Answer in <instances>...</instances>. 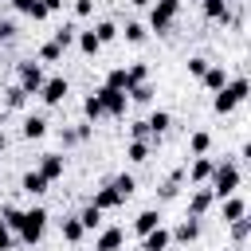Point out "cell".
Returning a JSON list of instances; mask_svg holds the SVG:
<instances>
[{
    "instance_id": "obj_36",
    "label": "cell",
    "mask_w": 251,
    "mask_h": 251,
    "mask_svg": "<svg viewBox=\"0 0 251 251\" xmlns=\"http://www.w3.org/2000/svg\"><path fill=\"white\" fill-rule=\"evenodd\" d=\"M75 35H78V27H75V24H63V27H59V31H55V43H59V47H63V51H67V47H71V43H75Z\"/></svg>"
},
{
    "instance_id": "obj_12",
    "label": "cell",
    "mask_w": 251,
    "mask_h": 251,
    "mask_svg": "<svg viewBox=\"0 0 251 251\" xmlns=\"http://www.w3.org/2000/svg\"><path fill=\"white\" fill-rule=\"evenodd\" d=\"M122 243H126L122 227H102V235L94 239V251H122Z\"/></svg>"
},
{
    "instance_id": "obj_14",
    "label": "cell",
    "mask_w": 251,
    "mask_h": 251,
    "mask_svg": "<svg viewBox=\"0 0 251 251\" xmlns=\"http://www.w3.org/2000/svg\"><path fill=\"white\" fill-rule=\"evenodd\" d=\"M212 165H216L212 157H196V161H192L184 173H188V180H192V184H208V176H212Z\"/></svg>"
},
{
    "instance_id": "obj_27",
    "label": "cell",
    "mask_w": 251,
    "mask_h": 251,
    "mask_svg": "<svg viewBox=\"0 0 251 251\" xmlns=\"http://www.w3.org/2000/svg\"><path fill=\"white\" fill-rule=\"evenodd\" d=\"M126 98H129V102H137V106H149V102H153V86H149V82H137V86H129V90H126Z\"/></svg>"
},
{
    "instance_id": "obj_39",
    "label": "cell",
    "mask_w": 251,
    "mask_h": 251,
    "mask_svg": "<svg viewBox=\"0 0 251 251\" xmlns=\"http://www.w3.org/2000/svg\"><path fill=\"white\" fill-rule=\"evenodd\" d=\"M208 67H212V63H208L204 55H192V59H188V75H196V78H200V75H204Z\"/></svg>"
},
{
    "instance_id": "obj_47",
    "label": "cell",
    "mask_w": 251,
    "mask_h": 251,
    "mask_svg": "<svg viewBox=\"0 0 251 251\" xmlns=\"http://www.w3.org/2000/svg\"><path fill=\"white\" fill-rule=\"evenodd\" d=\"M4 141H8V137H4V129H0V149H4Z\"/></svg>"
},
{
    "instance_id": "obj_18",
    "label": "cell",
    "mask_w": 251,
    "mask_h": 251,
    "mask_svg": "<svg viewBox=\"0 0 251 251\" xmlns=\"http://www.w3.org/2000/svg\"><path fill=\"white\" fill-rule=\"evenodd\" d=\"M145 126H149V137L157 141V137H161V133L173 126V114H169V110H153V114L145 118Z\"/></svg>"
},
{
    "instance_id": "obj_20",
    "label": "cell",
    "mask_w": 251,
    "mask_h": 251,
    "mask_svg": "<svg viewBox=\"0 0 251 251\" xmlns=\"http://www.w3.org/2000/svg\"><path fill=\"white\" fill-rule=\"evenodd\" d=\"M20 188H24L27 196H43V192H47V180H43L35 169H27V173L20 176Z\"/></svg>"
},
{
    "instance_id": "obj_50",
    "label": "cell",
    "mask_w": 251,
    "mask_h": 251,
    "mask_svg": "<svg viewBox=\"0 0 251 251\" xmlns=\"http://www.w3.org/2000/svg\"><path fill=\"white\" fill-rule=\"evenodd\" d=\"M165 251H173V247H165Z\"/></svg>"
},
{
    "instance_id": "obj_40",
    "label": "cell",
    "mask_w": 251,
    "mask_h": 251,
    "mask_svg": "<svg viewBox=\"0 0 251 251\" xmlns=\"http://www.w3.org/2000/svg\"><path fill=\"white\" fill-rule=\"evenodd\" d=\"M12 247H16V235H12V227L0 220V251H12Z\"/></svg>"
},
{
    "instance_id": "obj_22",
    "label": "cell",
    "mask_w": 251,
    "mask_h": 251,
    "mask_svg": "<svg viewBox=\"0 0 251 251\" xmlns=\"http://www.w3.org/2000/svg\"><path fill=\"white\" fill-rule=\"evenodd\" d=\"M188 149H192V157H208V149H212V133H208V129H196V133L188 137Z\"/></svg>"
},
{
    "instance_id": "obj_30",
    "label": "cell",
    "mask_w": 251,
    "mask_h": 251,
    "mask_svg": "<svg viewBox=\"0 0 251 251\" xmlns=\"http://www.w3.org/2000/svg\"><path fill=\"white\" fill-rule=\"evenodd\" d=\"M102 86H110V90H129V75H126V67H114V71L106 75Z\"/></svg>"
},
{
    "instance_id": "obj_43",
    "label": "cell",
    "mask_w": 251,
    "mask_h": 251,
    "mask_svg": "<svg viewBox=\"0 0 251 251\" xmlns=\"http://www.w3.org/2000/svg\"><path fill=\"white\" fill-rule=\"evenodd\" d=\"M31 4H35V0H12V8H16V12H24V16L31 12Z\"/></svg>"
},
{
    "instance_id": "obj_1",
    "label": "cell",
    "mask_w": 251,
    "mask_h": 251,
    "mask_svg": "<svg viewBox=\"0 0 251 251\" xmlns=\"http://www.w3.org/2000/svg\"><path fill=\"white\" fill-rule=\"evenodd\" d=\"M239 180H243V173H239L235 161H216L212 165V176H208V188H212L216 200H227V196L239 192Z\"/></svg>"
},
{
    "instance_id": "obj_33",
    "label": "cell",
    "mask_w": 251,
    "mask_h": 251,
    "mask_svg": "<svg viewBox=\"0 0 251 251\" xmlns=\"http://www.w3.org/2000/svg\"><path fill=\"white\" fill-rule=\"evenodd\" d=\"M63 239H67V243H78V239H82V224H78V216H67V220H63Z\"/></svg>"
},
{
    "instance_id": "obj_41",
    "label": "cell",
    "mask_w": 251,
    "mask_h": 251,
    "mask_svg": "<svg viewBox=\"0 0 251 251\" xmlns=\"http://www.w3.org/2000/svg\"><path fill=\"white\" fill-rule=\"evenodd\" d=\"M90 12H94V0H75V16L78 20H86Z\"/></svg>"
},
{
    "instance_id": "obj_10",
    "label": "cell",
    "mask_w": 251,
    "mask_h": 251,
    "mask_svg": "<svg viewBox=\"0 0 251 251\" xmlns=\"http://www.w3.org/2000/svg\"><path fill=\"white\" fill-rule=\"evenodd\" d=\"M243 216H247V200H243V196L220 200V220H224V224H235V220H243Z\"/></svg>"
},
{
    "instance_id": "obj_3",
    "label": "cell",
    "mask_w": 251,
    "mask_h": 251,
    "mask_svg": "<svg viewBox=\"0 0 251 251\" xmlns=\"http://www.w3.org/2000/svg\"><path fill=\"white\" fill-rule=\"evenodd\" d=\"M247 90H251V82H247V78H227V86H224V90H216L212 110H216V114H231V110L247 98Z\"/></svg>"
},
{
    "instance_id": "obj_38",
    "label": "cell",
    "mask_w": 251,
    "mask_h": 251,
    "mask_svg": "<svg viewBox=\"0 0 251 251\" xmlns=\"http://www.w3.org/2000/svg\"><path fill=\"white\" fill-rule=\"evenodd\" d=\"M247 235H251V220L243 216V220H235V224H231V239H235V243H243Z\"/></svg>"
},
{
    "instance_id": "obj_48",
    "label": "cell",
    "mask_w": 251,
    "mask_h": 251,
    "mask_svg": "<svg viewBox=\"0 0 251 251\" xmlns=\"http://www.w3.org/2000/svg\"><path fill=\"white\" fill-rule=\"evenodd\" d=\"M4 114H8V110H4V106H0V122H4Z\"/></svg>"
},
{
    "instance_id": "obj_46",
    "label": "cell",
    "mask_w": 251,
    "mask_h": 251,
    "mask_svg": "<svg viewBox=\"0 0 251 251\" xmlns=\"http://www.w3.org/2000/svg\"><path fill=\"white\" fill-rule=\"evenodd\" d=\"M129 4H137V8H145V4H153V0H129Z\"/></svg>"
},
{
    "instance_id": "obj_8",
    "label": "cell",
    "mask_w": 251,
    "mask_h": 251,
    "mask_svg": "<svg viewBox=\"0 0 251 251\" xmlns=\"http://www.w3.org/2000/svg\"><path fill=\"white\" fill-rule=\"evenodd\" d=\"M63 169H67V157H63V153H43V157H39V169H35V173H39V176H43L47 184H55V180L63 176Z\"/></svg>"
},
{
    "instance_id": "obj_21",
    "label": "cell",
    "mask_w": 251,
    "mask_h": 251,
    "mask_svg": "<svg viewBox=\"0 0 251 251\" xmlns=\"http://www.w3.org/2000/svg\"><path fill=\"white\" fill-rule=\"evenodd\" d=\"M43 133H47V118H43V114H27V118H24V137L35 141V137H43Z\"/></svg>"
},
{
    "instance_id": "obj_24",
    "label": "cell",
    "mask_w": 251,
    "mask_h": 251,
    "mask_svg": "<svg viewBox=\"0 0 251 251\" xmlns=\"http://www.w3.org/2000/svg\"><path fill=\"white\" fill-rule=\"evenodd\" d=\"M75 43H78V51H82V55H98V51H102V43H98V35H94L90 27H86V31H78V35H75Z\"/></svg>"
},
{
    "instance_id": "obj_9",
    "label": "cell",
    "mask_w": 251,
    "mask_h": 251,
    "mask_svg": "<svg viewBox=\"0 0 251 251\" xmlns=\"http://www.w3.org/2000/svg\"><path fill=\"white\" fill-rule=\"evenodd\" d=\"M212 204H216L212 188H208V184H196V192L188 196V216H192V220H200V216H204V212H208Z\"/></svg>"
},
{
    "instance_id": "obj_2",
    "label": "cell",
    "mask_w": 251,
    "mask_h": 251,
    "mask_svg": "<svg viewBox=\"0 0 251 251\" xmlns=\"http://www.w3.org/2000/svg\"><path fill=\"white\" fill-rule=\"evenodd\" d=\"M43 227H47V208H24L20 227H16V239L31 247V243H39V239H43Z\"/></svg>"
},
{
    "instance_id": "obj_49",
    "label": "cell",
    "mask_w": 251,
    "mask_h": 251,
    "mask_svg": "<svg viewBox=\"0 0 251 251\" xmlns=\"http://www.w3.org/2000/svg\"><path fill=\"white\" fill-rule=\"evenodd\" d=\"M0 47H4V35H0Z\"/></svg>"
},
{
    "instance_id": "obj_16",
    "label": "cell",
    "mask_w": 251,
    "mask_h": 251,
    "mask_svg": "<svg viewBox=\"0 0 251 251\" xmlns=\"http://www.w3.org/2000/svg\"><path fill=\"white\" fill-rule=\"evenodd\" d=\"M153 227H161V212H157V208H145V212L133 216V231H137V235H149Z\"/></svg>"
},
{
    "instance_id": "obj_15",
    "label": "cell",
    "mask_w": 251,
    "mask_h": 251,
    "mask_svg": "<svg viewBox=\"0 0 251 251\" xmlns=\"http://www.w3.org/2000/svg\"><path fill=\"white\" fill-rule=\"evenodd\" d=\"M90 204H94L98 212H110V208H118V204H126V200L114 192V184H102V188L94 192V200H90Z\"/></svg>"
},
{
    "instance_id": "obj_29",
    "label": "cell",
    "mask_w": 251,
    "mask_h": 251,
    "mask_svg": "<svg viewBox=\"0 0 251 251\" xmlns=\"http://www.w3.org/2000/svg\"><path fill=\"white\" fill-rule=\"evenodd\" d=\"M78 224H82V231H94V227H102V212H98L94 204H86V208L78 212Z\"/></svg>"
},
{
    "instance_id": "obj_26",
    "label": "cell",
    "mask_w": 251,
    "mask_h": 251,
    "mask_svg": "<svg viewBox=\"0 0 251 251\" xmlns=\"http://www.w3.org/2000/svg\"><path fill=\"white\" fill-rule=\"evenodd\" d=\"M118 35H126L129 43H145V35H149V27H145V24H137V20H129L126 27H118Z\"/></svg>"
},
{
    "instance_id": "obj_45",
    "label": "cell",
    "mask_w": 251,
    "mask_h": 251,
    "mask_svg": "<svg viewBox=\"0 0 251 251\" xmlns=\"http://www.w3.org/2000/svg\"><path fill=\"white\" fill-rule=\"evenodd\" d=\"M43 8H47V16H51V12H59V8H63V0H43Z\"/></svg>"
},
{
    "instance_id": "obj_5",
    "label": "cell",
    "mask_w": 251,
    "mask_h": 251,
    "mask_svg": "<svg viewBox=\"0 0 251 251\" xmlns=\"http://www.w3.org/2000/svg\"><path fill=\"white\" fill-rule=\"evenodd\" d=\"M16 78H20L16 86H24V94H39V86H43V78H47V75H43V67H39V63L24 59V63L16 67Z\"/></svg>"
},
{
    "instance_id": "obj_42",
    "label": "cell",
    "mask_w": 251,
    "mask_h": 251,
    "mask_svg": "<svg viewBox=\"0 0 251 251\" xmlns=\"http://www.w3.org/2000/svg\"><path fill=\"white\" fill-rule=\"evenodd\" d=\"M27 16H31V20H47V8H43V0H35V4H31V12H27Z\"/></svg>"
},
{
    "instance_id": "obj_34",
    "label": "cell",
    "mask_w": 251,
    "mask_h": 251,
    "mask_svg": "<svg viewBox=\"0 0 251 251\" xmlns=\"http://www.w3.org/2000/svg\"><path fill=\"white\" fill-rule=\"evenodd\" d=\"M63 59V47L55 43V39H47L43 47H39V63H59Z\"/></svg>"
},
{
    "instance_id": "obj_6",
    "label": "cell",
    "mask_w": 251,
    "mask_h": 251,
    "mask_svg": "<svg viewBox=\"0 0 251 251\" xmlns=\"http://www.w3.org/2000/svg\"><path fill=\"white\" fill-rule=\"evenodd\" d=\"M94 94H98V102H102V114H106V118H126V106H129L126 90H110V86H98Z\"/></svg>"
},
{
    "instance_id": "obj_25",
    "label": "cell",
    "mask_w": 251,
    "mask_h": 251,
    "mask_svg": "<svg viewBox=\"0 0 251 251\" xmlns=\"http://www.w3.org/2000/svg\"><path fill=\"white\" fill-rule=\"evenodd\" d=\"M149 153H153V141H129V145H126V157H129L133 165L149 161Z\"/></svg>"
},
{
    "instance_id": "obj_44",
    "label": "cell",
    "mask_w": 251,
    "mask_h": 251,
    "mask_svg": "<svg viewBox=\"0 0 251 251\" xmlns=\"http://www.w3.org/2000/svg\"><path fill=\"white\" fill-rule=\"evenodd\" d=\"M78 141V129H63V145H75Z\"/></svg>"
},
{
    "instance_id": "obj_32",
    "label": "cell",
    "mask_w": 251,
    "mask_h": 251,
    "mask_svg": "<svg viewBox=\"0 0 251 251\" xmlns=\"http://www.w3.org/2000/svg\"><path fill=\"white\" fill-rule=\"evenodd\" d=\"M82 114H86V122H90V126H94L98 118H106V114H102V102H98V94H86V98H82Z\"/></svg>"
},
{
    "instance_id": "obj_31",
    "label": "cell",
    "mask_w": 251,
    "mask_h": 251,
    "mask_svg": "<svg viewBox=\"0 0 251 251\" xmlns=\"http://www.w3.org/2000/svg\"><path fill=\"white\" fill-rule=\"evenodd\" d=\"M24 102H27L24 86H8V90H4V102H0V106H4V110H20Z\"/></svg>"
},
{
    "instance_id": "obj_35",
    "label": "cell",
    "mask_w": 251,
    "mask_h": 251,
    "mask_svg": "<svg viewBox=\"0 0 251 251\" xmlns=\"http://www.w3.org/2000/svg\"><path fill=\"white\" fill-rule=\"evenodd\" d=\"M180 180H184V169H176V173L161 184V200H173V196H176V188H180Z\"/></svg>"
},
{
    "instance_id": "obj_17",
    "label": "cell",
    "mask_w": 251,
    "mask_h": 251,
    "mask_svg": "<svg viewBox=\"0 0 251 251\" xmlns=\"http://www.w3.org/2000/svg\"><path fill=\"white\" fill-rule=\"evenodd\" d=\"M200 82H204V86H208V90L216 94V90H224V86H227V71H224L220 63H212V67H208V71L200 75Z\"/></svg>"
},
{
    "instance_id": "obj_4",
    "label": "cell",
    "mask_w": 251,
    "mask_h": 251,
    "mask_svg": "<svg viewBox=\"0 0 251 251\" xmlns=\"http://www.w3.org/2000/svg\"><path fill=\"white\" fill-rule=\"evenodd\" d=\"M176 16H180V0H157V4L149 8V31L165 35V31L176 24Z\"/></svg>"
},
{
    "instance_id": "obj_28",
    "label": "cell",
    "mask_w": 251,
    "mask_h": 251,
    "mask_svg": "<svg viewBox=\"0 0 251 251\" xmlns=\"http://www.w3.org/2000/svg\"><path fill=\"white\" fill-rule=\"evenodd\" d=\"M110 184H114V192H118L122 200H129V196H133V188H137V180H133L129 173H118V176H114Z\"/></svg>"
},
{
    "instance_id": "obj_23",
    "label": "cell",
    "mask_w": 251,
    "mask_h": 251,
    "mask_svg": "<svg viewBox=\"0 0 251 251\" xmlns=\"http://www.w3.org/2000/svg\"><path fill=\"white\" fill-rule=\"evenodd\" d=\"M90 31H94V35H98V43H102V47H106V43H114V39H118V24H114V20H98V24H94V27H90Z\"/></svg>"
},
{
    "instance_id": "obj_11",
    "label": "cell",
    "mask_w": 251,
    "mask_h": 251,
    "mask_svg": "<svg viewBox=\"0 0 251 251\" xmlns=\"http://www.w3.org/2000/svg\"><path fill=\"white\" fill-rule=\"evenodd\" d=\"M141 247H145V251H165V247H173V231L161 224V227H153L149 235H141Z\"/></svg>"
},
{
    "instance_id": "obj_13",
    "label": "cell",
    "mask_w": 251,
    "mask_h": 251,
    "mask_svg": "<svg viewBox=\"0 0 251 251\" xmlns=\"http://www.w3.org/2000/svg\"><path fill=\"white\" fill-rule=\"evenodd\" d=\"M196 239H200V220L184 216V224L173 227V243H196Z\"/></svg>"
},
{
    "instance_id": "obj_7",
    "label": "cell",
    "mask_w": 251,
    "mask_h": 251,
    "mask_svg": "<svg viewBox=\"0 0 251 251\" xmlns=\"http://www.w3.org/2000/svg\"><path fill=\"white\" fill-rule=\"evenodd\" d=\"M67 94H71V82H67L63 75H55V78H43V86H39V98H43L47 106H59Z\"/></svg>"
},
{
    "instance_id": "obj_37",
    "label": "cell",
    "mask_w": 251,
    "mask_h": 251,
    "mask_svg": "<svg viewBox=\"0 0 251 251\" xmlns=\"http://www.w3.org/2000/svg\"><path fill=\"white\" fill-rule=\"evenodd\" d=\"M126 75H129V86L149 82V67H145V63H129V67H126Z\"/></svg>"
},
{
    "instance_id": "obj_19",
    "label": "cell",
    "mask_w": 251,
    "mask_h": 251,
    "mask_svg": "<svg viewBox=\"0 0 251 251\" xmlns=\"http://www.w3.org/2000/svg\"><path fill=\"white\" fill-rule=\"evenodd\" d=\"M200 8H204V16H208V20H220V24H227V20H231V12H227V8H231V0H200Z\"/></svg>"
}]
</instances>
